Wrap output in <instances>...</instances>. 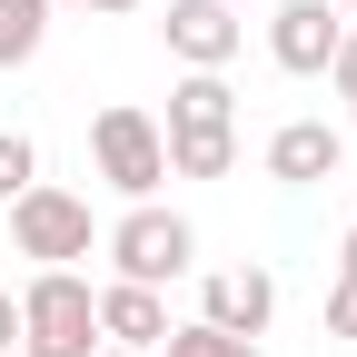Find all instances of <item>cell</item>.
<instances>
[{
    "label": "cell",
    "mask_w": 357,
    "mask_h": 357,
    "mask_svg": "<svg viewBox=\"0 0 357 357\" xmlns=\"http://www.w3.org/2000/svg\"><path fill=\"white\" fill-rule=\"evenodd\" d=\"M159 139H169V178H229L238 169V89H229V70H178Z\"/></svg>",
    "instance_id": "6da1fadb"
},
{
    "label": "cell",
    "mask_w": 357,
    "mask_h": 357,
    "mask_svg": "<svg viewBox=\"0 0 357 357\" xmlns=\"http://www.w3.org/2000/svg\"><path fill=\"white\" fill-rule=\"evenodd\" d=\"M100 248H109V278H129V288H169L199 268V229L159 199H129V218H109Z\"/></svg>",
    "instance_id": "7a4b0ae2"
},
{
    "label": "cell",
    "mask_w": 357,
    "mask_h": 357,
    "mask_svg": "<svg viewBox=\"0 0 357 357\" xmlns=\"http://www.w3.org/2000/svg\"><path fill=\"white\" fill-rule=\"evenodd\" d=\"M100 288L79 278V268H30L20 288V357H89L100 347Z\"/></svg>",
    "instance_id": "3957f363"
},
{
    "label": "cell",
    "mask_w": 357,
    "mask_h": 357,
    "mask_svg": "<svg viewBox=\"0 0 357 357\" xmlns=\"http://www.w3.org/2000/svg\"><path fill=\"white\" fill-rule=\"evenodd\" d=\"M10 248L30 268H79L89 248H100V218H89L79 189H60V178H30V189L10 199Z\"/></svg>",
    "instance_id": "277c9868"
},
{
    "label": "cell",
    "mask_w": 357,
    "mask_h": 357,
    "mask_svg": "<svg viewBox=\"0 0 357 357\" xmlns=\"http://www.w3.org/2000/svg\"><path fill=\"white\" fill-rule=\"evenodd\" d=\"M89 169H100L119 199H159V178H169V139H159V119H149L139 100H109L100 119H89Z\"/></svg>",
    "instance_id": "5b68a950"
},
{
    "label": "cell",
    "mask_w": 357,
    "mask_h": 357,
    "mask_svg": "<svg viewBox=\"0 0 357 357\" xmlns=\"http://www.w3.org/2000/svg\"><path fill=\"white\" fill-rule=\"evenodd\" d=\"M337 30H347V10H328V0H278V10H268V60L288 79H328Z\"/></svg>",
    "instance_id": "8992f818"
},
{
    "label": "cell",
    "mask_w": 357,
    "mask_h": 357,
    "mask_svg": "<svg viewBox=\"0 0 357 357\" xmlns=\"http://www.w3.org/2000/svg\"><path fill=\"white\" fill-rule=\"evenodd\" d=\"M159 40H169V60H178V70H229V60H238V40H248V20L229 10V0H169Z\"/></svg>",
    "instance_id": "52a82bcc"
},
{
    "label": "cell",
    "mask_w": 357,
    "mask_h": 357,
    "mask_svg": "<svg viewBox=\"0 0 357 357\" xmlns=\"http://www.w3.org/2000/svg\"><path fill=\"white\" fill-rule=\"evenodd\" d=\"M199 318L229 328V337H268V318H278V278L248 258V268H208L199 278Z\"/></svg>",
    "instance_id": "ba28073f"
},
{
    "label": "cell",
    "mask_w": 357,
    "mask_h": 357,
    "mask_svg": "<svg viewBox=\"0 0 357 357\" xmlns=\"http://www.w3.org/2000/svg\"><path fill=\"white\" fill-rule=\"evenodd\" d=\"M347 169V129L328 119H278L268 129V178H288V189H318V178Z\"/></svg>",
    "instance_id": "9c48e42d"
},
{
    "label": "cell",
    "mask_w": 357,
    "mask_h": 357,
    "mask_svg": "<svg viewBox=\"0 0 357 357\" xmlns=\"http://www.w3.org/2000/svg\"><path fill=\"white\" fill-rule=\"evenodd\" d=\"M89 307H100V347H139V357H159V337H169V298H159V288L109 278Z\"/></svg>",
    "instance_id": "30bf717a"
},
{
    "label": "cell",
    "mask_w": 357,
    "mask_h": 357,
    "mask_svg": "<svg viewBox=\"0 0 357 357\" xmlns=\"http://www.w3.org/2000/svg\"><path fill=\"white\" fill-rule=\"evenodd\" d=\"M50 0H0V70H30L40 60V40H50Z\"/></svg>",
    "instance_id": "8fae6325"
},
{
    "label": "cell",
    "mask_w": 357,
    "mask_h": 357,
    "mask_svg": "<svg viewBox=\"0 0 357 357\" xmlns=\"http://www.w3.org/2000/svg\"><path fill=\"white\" fill-rule=\"evenodd\" d=\"M159 357H268L258 337H229V328H208V318H178L159 337Z\"/></svg>",
    "instance_id": "7c38bea8"
},
{
    "label": "cell",
    "mask_w": 357,
    "mask_h": 357,
    "mask_svg": "<svg viewBox=\"0 0 357 357\" xmlns=\"http://www.w3.org/2000/svg\"><path fill=\"white\" fill-rule=\"evenodd\" d=\"M30 178H40V139H30V129H0V208H10Z\"/></svg>",
    "instance_id": "4fadbf2b"
},
{
    "label": "cell",
    "mask_w": 357,
    "mask_h": 357,
    "mask_svg": "<svg viewBox=\"0 0 357 357\" xmlns=\"http://www.w3.org/2000/svg\"><path fill=\"white\" fill-rule=\"evenodd\" d=\"M328 337H357V278L337 268V288H328Z\"/></svg>",
    "instance_id": "5bb4252c"
},
{
    "label": "cell",
    "mask_w": 357,
    "mask_h": 357,
    "mask_svg": "<svg viewBox=\"0 0 357 357\" xmlns=\"http://www.w3.org/2000/svg\"><path fill=\"white\" fill-rule=\"evenodd\" d=\"M328 89H337V100H357V20L337 30V60H328Z\"/></svg>",
    "instance_id": "9a60e30c"
},
{
    "label": "cell",
    "mask_w": 357,
    "mask_h": 357,
    "mask_svg": "<svg viewBox=\"0 0 357 357\" xmlns=\"http://www.w3.org/2000/svg\"><path fill=\"white\" fill-rule=\"evenodd\" d=\"M20 347V298H10V278H0V357Z\"/></svg>",
    "instance_id": "2e32d148"
},
{
    "label": "cell",
    "mask_w": 357,
    "mask_h": 357,
    "mask_svg": "<svg viewBox=\"0 0 357 357\" xmlns=\"http://www.w3.org/2000/svg\"><path fill=\"white\" fill-rule=\"evenodd\" d=\"M50 10H149V0H50Z\"/></svg>",
    "instance_id": "e0dca14e"
},
{
    "label": "cell",
    "mask_w": 357,
    "mask_h": 357,
    "mask_svg": "<svg viewBox=\"0 0 357 357\" xmlns=\"http://www.w3.org/2000/svg\"><path fill=\"white\" fill-rule=\"evenodd\" d=\"M337 268H347V278H357V229H347V238H337Z\"/></svg>",
    "instance_id": "ac0fdd59"
},
{
    "label": "cell",
    "mask_w": 357,
    "mask_h": 357,
    "mask_svg": "<svg viewBox=\"0 0 357 357\" xmlns=\"http://www.w3.org/2000/svg\"><path fill=\"white\" fill-rule=\"evenodd\" d=\"M89 357H139V347H89Z\"/></svg>",
    "instance_id": "d6986e66"
},
{
    "label": "cell",
    "mask_w": 357,
    "mask_h": 357,
    "mask_svg": "<svg viewBox=\"0 0 357 357\" xmlns=\"http://www.w3.org/2000/svg\"><path fill=\"white\" fill-rule=\"evenodd\" d=\"M328 10H357V0H328Z\"/></svg>",
    "instance_id": "ffe728a7"
},
{
    "label": "cell",
    "mask_w": 357,
    "mask_h": 357,
    "mask_svg": "<svg viewBox=\"0 0 357 357\" xmlns=\"http://www.w3.org/2000/svg\"><path fill=\"white\" fill-rule=\"evenodd\" d=\"M347 129H357V100H347Z\"/></svg>",
    "instance_id": "44dd1931"
}]
</instances>
